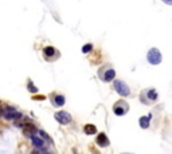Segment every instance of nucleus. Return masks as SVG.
<instances>
[{
	"label": "nucleus",
	"instance_id": "nucleus-14",
	"mask_svg": "<svg viewBox=\"0 0 172 154\" xmlns=\"http://www.w3.org/2000/svg\"><path fill=\"white\" fill-rule=\"evenodd\" d=\"M30 123H31V121H30L28 118H23V119H20L19 122H16L15 125L18 126V127H22V129H23V127H24V126L30 125Z\"/></svg>",
	"mask_w": 172,
	"mask_h": 154
},
{
	"label": "nucleus",
	"instance_id": "nucleus-12",
	"mask_svg": "<svg viewBox=\"0 0 172 154\" xmlns=\"http://www.w3.org/2000/svg\"><path fill=\"white\" fill-rule=\"evenodd\" d=\"M43 54H45L46 57H54L55 54H57V50H55L54 47L48 46V47H45V50H43Z\"/></svg>",
	"mask_w": 172,
	"mask_h": 154
},
{
	"label": "nucleus",
	"instance_id": "nucleus-17",
	"mask_svg": "<svg viewBox=\"0 0 172 154\" xmlns=\"http://www.w3.org/2000/svg\"><path fill=\"white\" fill-rule=\"evenodd\" d=\"M92 48H93V46L92 44H85V46H83L82 47V52L83 54H87V52H90V51H92Z\"/></svg>",
	"mask_w": 172,
	"mask_h": 154
},
{
	"label": "nucleus",
	"instance_id": "nucleus-21",
	"mask_svg": "<svg viewBox=\"0 0 172 154\" xmlns=\"http://www.w3.org/2000/svg\"><path fill=\"white\" fill-rule=\"evenodd\" d=\"M92 150H93V154H100V153H97V151L94 150V149H93V148H92Z\"/></svg>",
	"mask_w": 172,
	"mask_h": 154
},
{
	"label": "nucleus",
	"instance_id": "nucleus-2",
	"mask_svg": "<svg viewBox=\"0 0 172 154\" xmlns=\"http://www.w3.org/2000/svg\"><path fill=\"white\" fill-rule=\"evenodd\" d=\"M114 90L121 95V97H128V95H131V88H129V86H128L125 82H122V81H116L114 82Z\"/></svg>",
	"mask_w": 172,
	"mask_h": 154
},
{
	"label": "nucleus",
	"instance_id": "nucleus-4",
	"mask_svg": "<svg viewBox=\"0 0 172 154\" xmlns=\"http://www.w3.org/2000/svg\"><path fill=\"white\" fill-rule=\"evenodd\" d=\"M55 121H57L58 123H61V125H69V123L71 122V115L69 113H66V111H57L54 115Z\"/></svg>",
	"mask_w": 172,
	"mask_h": 154
},
{
	"label": "nucleus",
	"instance_id": "nucleus-8",
	"mask_svg": "<svg viewBox=\"0 0 172 154\" xmlns=\"http://www.w3.org/2000/svg\"><path fill=\"white\" fill-rule=\"evenodd\" d=\"M7 121H16V119H23V114L19 113V111H14V113H10L4 115Z\"/></svg>",
	"mask_w": 172,
	"mask_h": 154
},
{
	"label": "nucleus",
	"instance_id": "nucleus-1",
	"mask_svg": "<svg viewBox=\"0 0 172 154\" xmlns=\"http://www.w3.org/2000/svg\"><path fill=\"white\" fill-rule=\"evenodd\" d=\"M148 62L151 63V64H153V66H156V64H159L160 62H161L163 57H161V52H160L157 48H151L149 51H148Z\"/></svg>",
	"mask_w": 172,
	"mask_h": 154
},
{
	"label": "nucleus",
	"instance_id": "nucleus-19",
	"mask_svg": "<svg viewBox=\"0 0 172 154\" xmlns=\"http://www.w3.org/2000/svg\"><path fill=\"white\" fill-rule=\"evenodd\" d=\"M39 134H41V135H42V138H45V139H46V141L51 142V138H50V137H48V135H47V134H46V133H45V131H39Z\"/></svg>",
	"mask_w": 172,
	"mask_h": 154
},
{
	"label": "nucleus",
	"instance_id": "nucleus-10",
	"mask_svg": "<svg viewBox=\"0 0 172 154\" xmlns=\"http://www.w3.org/2000/svg\"><path fill=\"white\" fill-rule=\"evenodd\" d=\"M151 118H152V115H149V117H141L140 119H139V123H140V126L143 127V129H148V127H149Z\"/></svg>",
	"mask_w": 172,
	"mask_h": 154
},
{
	"label": "nucleus",
	"instance_id": "nucleus-9",
	"mask_svg": "<svg viewBox=\"0 0 172 154\" xmlns=\"http://www.w3.org/2000/svg\"><path fill=\"white\" fill-rule=\"evenodd\" d=\"M83 131H85V134H87V135H93V134H96L97 133V127L94 125H92V123H89V125H85Z\"/></svg>",
	"mask_w": 172,
	"mask_h": 154
},
{
	"label": "nucleus",
	"instance_id": "nucleus-20",
	"mask_svg": "<svg viewBox=\"0 0 172 154\" xmlns=\"http://www.w3.org/2000/svg\"><path fill=\"white\" fill-rule=\"evenodd\" d=\"M32 99H36V101H45L46 97H43V95H36V97H32Z\"/></svg>",
	"mask_w": 172,
	"mask_h": 154
},
{
	"label": "nucleus",
	"instance_id": "nucleus-18",
	"mask_svg": "<svg viewBox=\"0 0 172 154\" xmlns=\"http://www.w3.org/2000/svg\"><path fill=\"white\" fill-rule=\"evenodd\" d=\"M27 88H28V91H30V93H34V94H35V93H38V88H36L35 86L32 85L31 82L28 83V87H27Z\"/></svg>",
	"mask_w": 172,
	"mask_h": 154
},
{
	"label": "nucleus",
	"instance_id": "nucleus-6",
	"mask_svg": "<svg viewBox=\"0 0 172 154\" xmlns=\"http://www.w3.org/2000/svg\"><path fill=\"white\" fill-rule=\"evenodd\" d=\"M23 133H24V135H28V137H35V134L38 133V129H36L35 126L32 125V123H30V125L24 126L23 127Z\"/></svg>",
	"mask_w": 172,
	"mask_h": 154
},
{
	"label": "nucleus",
	"instance_id": "nucleus-15",
	"mask_svg": "<svg viewBox=\"0 0 172 154\" xmlns=\"http://www.w3.org/2000/svg\"><path fill=\"white\" fill-rule=\"evenodd\" d=\"M65 102H66V99H65L63 95H57V97H55V103H57L58 106H63Z\"/></svg>",
	"mask_w": 172,
	"mask_h": 154
},
{
	"label": "nucleus",
	"instance_id": "nucleus-16",
	"mask_svg": "<svg viewBox=\"0 0 172 154\" xmlns=\"http://www.w3.org/2000/svg\"><path fill=\"white\" fill-rule=\"evenodd\" d=\"M31 154H50V153H48L46 149L42 148V149H36V150H32Z\"/></svg>",
	"mask_w": 172,
	"mask_h": 154
},
{
	"label": "nucleus",
	"instance_id": "nucleus-13",
	"mask_svg": "<svg viewBox=\"0 0 172 154\" xmlns=\"http://www.w3.org/2000/svg\"><path fill=\"white\" fill-rule=\"evenodd\" d=\"M147 95H148V99H149L151 102H155L157 99V93H156V90H155V88H152V90H148Z\"/></svg>",
	"mask_w": 172,
	"mask_h": 154
},
{
	"label": "nucleus",
	"instance_id": "nucleus-7",
	"mask_svg": "<svg viewBox=\"0 0 172 154\" xmlns=\"http://www.w3.org/2000/svg\"><path fill=\"white\" fill-rule=\"evenodd\" d=\"M101 78L104 82H112V81L116 78V71L113 69L106 70V71L104 72V75H101Z\"/></svg>",
	"mask_w": 172,
	"mask_h": 154
},
{
	"label": "nucleus",
	"instance_id": "nucleus-3",
	"mask_svg": "<svg viewBox=\"0 0 172 154\" xmlns=\"http://www.w3.org/2000/svg\"><path fill=\"white\" fill-rule=\"evenodd\" d=\"M128 110H129V105L125 101H118L113 106V113L116 115H124V114H127Z\"/></svg>",
	"mask_w": 172,
	"mask_h": 154
},
{
	"label": "nucleus",
	"instance_id": "nucleus-5",
	"mask_svg": "<svg viewBox=\"0 0 172 154\" xmlns=\"http://www.w3.org/2000/svg\"><path fill=\"white\" fill-rule=\"evenodd\" d=\"M96 142H97L98 146H101V148H106V146H109V139H108V137H106L105 133H100V134L97 135Z\"/></svg>",
	"mask_w": 172,
	"mask_h": 154
},
{
	"label": "nucleus",
	"instance_id": "nucleus-22",
	"mask_svg": "<svg viewBox=\"0 0 172 154\" xmlns=\"http://www.w3.org/2000/svg\"><path fill=\"white\" fill-rule=\"evenodd\" d=\"M124 154H131V153H124Z\"/></svg>",
	"mask_w": 172,
	"mask_h": 154
},
{
	"label": "nucleus",
	"instance_id": "nucleus-11",
	"mask_svg": "<svg viewBox=\"0 0 172 154\" xmlns=\"http://www.w3.org/2000/svg\"><path fill=\"white\" fill-rule=\"evenodd\" d=\"M31 141H32V143H34V146H36L38 149H42L43 148V145H45V141L41 139L39 137H32Z\"/></svg>",
	"mask_w": 172,
	"mask_h": 154
}]
</instances>
